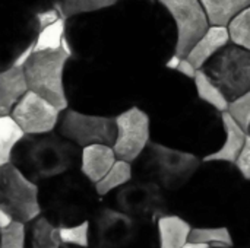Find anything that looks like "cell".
<instances>
[{"instance_id":"1","label":"cell","mask_w":250,"mask_h":248,"mask_svg":"<svg viewBox=\"0 0 250 248\" xmlns=\"http://www.w3.org/2000/svg\"><path fill=\"white\" fill-rule=\"evenodd\" d=\"M63 80L67 107L76 111L117 117L135 105V80L98 63L69 56Z\"/></svg>"},{"instance_id":"2","label":"cell","mask_w":250,"mask_h":248,"mask_svg":"<svg viewBox=\"0 0 250 248\" xmlns=\"http://www.w3.org/2000/svg\"><path fill=\"white\" fill-rule=\"evenodd\" d=\"M38 200L41 215L57 228L88 221L103 202L95 184L79 168L41 181Z\"/></svg>"},{"instance_id":"3","label":"cell","mask_w":250,"mask_h":248,"mask_svg":"<svg viewBox=\"0 0 250 248\" xmlns=\"http://www.w3.org/2000/svg\"><path fill=\"white\" fill-rule=\"evenodd\" d=\"M82 148L56 130L40 134H23L15 146L10 164L26 178L40 184L81 165Z\"/></svg>"},{"instance_id":"4","label":"cell","mask_w":250,"mask_h":248,"mask_svg":"<svg viewBox=\"0 0 250 248\" xmlns=\"http://www.w3.org/2000/svg\"><path fill=\"white\" fill-rule=\"evenodd\" d=\"M202 161L186 151L152 140L132 162L133 178L151 181L166 193L182 190L198 172Z\"/></svg>"},{"instance_id":"5","label":"cell","mask_w":250,"mask_h":248,"mask_svg":"<svg viewBox=\"0 0 250 248\" xmlns=\"http://www.w3.org/2000/svg\"><path fill=\"white\" fill-rule=\"evenodd\" d=\"M38 32L37 13L0 0V72L25 63L34 51Z\"/></svg>"},{"instance_id":"6","label":"cell","mask_w":250,"mask_h":248,"mask_svg":"<svg viewBox=\"0 0 250 248\" xmlns=\"http://www.w3.org/2000/svg\"><path fill=\"white\" fill-rule=\"evenodd\" d=\"M69 53L62 47L51 51H32L21 66L28 89L50 101L60 111L67 108L64 94V67Z\"/></svg>"},{"instance_id":"7","label":"cell","mask_w":250,"mask_h":248,"mask_svg":"<svg viewBox=\"0 0 250 248\" xmlns=\"http://www.w3.org/2000/svg\"><path fill=\"white\" fill-rule=\"evenodd\" d=\"M103 202L142 224H154L168 213L166 191L157 184L139 178H132L122 187L116 189Z\"/></svg>"},{"instance_id":"8","label":"cell","mask_w":250,"mask_h":248,"mask_svg":"<svg viewBox=\"0 0 250 248\" xmlns=\"http://www.w3.org/2000/svg\"><path fill=\"white\" fill-rule=\"evenodd\" d=\"M89 222L88 248H135L141 240L142 224L129 215L101 202L94 210Z\"/></svg>"},{"instance_id":"9","label":"cell","mask_w":250,"mask_h":248,"mask_svg":"<svg viewBox=\"0 0 250 248\" xmlns=\"http://www.w3.org/2000/svg\"><path fill=\"white\" fill-rule=\"evenodd\" d=\"M233 101L250 89V51L229 42L201 69Z\"/></svg>"},{"instance_id":"10","label":"cell","mask_w":250,"mask_h":248,"mask_svg":"<svg viewBox=\"0 0 250 248\" xmlns=\"http://www.w3.org/2000/svg\"><path fill=\"white\" fill-rule=\"evenodd\" d=\"M0 208L21 224H28L41 215L38 184L10 162L0 167Z\"/></svg>"},{"instance_id":"11","label":"cell","mask_w":250,"mask_h":248,"mask_svg":"<svg viewBox=\"0 0 250 248\" xmlns=\"http://www.w3.org/2000/svg\"><path fill=\"white\" fill-rule=\"evenodd\" d=\"M56 132L79 148L95 143L113 146L117 132L116 117L85 114L67 107L59 114Z\"/></svg>"},{"instance_id":"12","label":"cell","mask_w":250,"mask_h":248,"mask_svg":"<svg viewBox=\"0 0 250 248\" xmlns=\"http://www.w3.org/2000/svg\"><path fill=\"white\" fill-rule=\"evenodd\" d=\"M176 25L174 54L186 57L193 44L209 28V19L201 0H157Z\"/></svg>"},{"instance_id":"13","label":"cell","mask_w":250,"mask_h":248,"mask_svg":"<svg viewBox=\"0 0 250 248\" xmlns=\"http://www.w3.org/2000/svg\"><path fill=\"white\" fill-rule=\"evenodd\" d=\"M113 151L117 159L133 162L151 142V118L139 105H132L116 117Z\"/></svg>"},{"instance_id":"14","label":"cell","mask_w":250,"mask_h":248,"mask_svg":"<svg viewBox=\"0 0 250 248\" xmlns=\"http://www.w3.org/2000/svg\"><path fill=\"white\" fill-rule=\"evenodd\" d=\"M60 110L32 91H26L13 107L10 115L25 134H40L56 130Z\"/></svg>"},{"instance_id":"15","label":"cell","mask_w":250,"mask_h":248,"mask_svg":"<svg viewBox=\"0 0 250 248\" xmlns=\"http://www.w3.org/2000/svg\"><path fill=\"white\" fill-rule=\"evenodd\" d=\"M221 123L226 133L224 143L215 152L208 153L204 158V162H226L233 165L245 146L248 132L229 114V111L221 113Z\"/></svg>"},{"instance_id":"16","label":"cell","mask_w":250,"mask_h":248,"mask_svg":"<svg viewBox=\"0 0 250 248\" xmlns=\"http://www.w3.org/2000/svg\"><path fill=\"white\" fill-rule=\"evenodd\" d=\"M117 161L113 146L95 143L82 148L79 170L94 184L100 181Z\"/></svg>"},{"instance_id":"17","label":"cell","mask_w":250,"mask_h":248,"mask_svg":"<svg viewBox=\"0 0 250 248\" xmlns=\"http://www.w3.org/2000/svg\"><path fill=\"white\" fill-rule=\"evenodd\" d=\"M229 42H230V35L227 26L209 25L205 34L193 44L186 58L190 60L196 69H202V66Z\"/></svg>"},{"instance_id":"18","label":"cell","mask_w":250,"mask_h":248,"mask_svg":"<svg viewBox=\"0 0 250 248\" xmlns=\"http://www.w3.org/2000/svg\"><path fill=\"white\" fill-rule=\"evenodd\" d=\"M158 248H180L190 238L192 224L180 215L166 213L155 222Z\"/></svg>"},{"instance_id":"19","label":"cell","mask_w":250,"mask_h":248,"mask_svg":"<svg viewBox=\"0 0 250 248\" xmlns=\"http://www.w3.org/2000/svg\"><path fill=\"white\" fill-rule=\"evenodd\" d=\"M26 91L28 85L21 67L15 66L0 72V115H10Z\"/></svg>"},{"instance_id":"20","label":"cell","mask_w":250,"mask_h":248,"mask_svg":"<svg viewBox=\"0 0 250 248\" xmlns=\"http://www.w3.org/2000/svg\"><path fill=\"white\" fill-rule=\"evenodd\" d=\"M25 248H60L62 240L59 228L42 215L25 224Z\"/></svg>"},{"instance_id":"21","label":"cell","mask_w":250,"mask_h":248,"mask_svg":"<svg viewBox=\"0 0 250 248\" xmlns=\"http://www.w3.org/2000/svg\"><path fill=\"white\" fill-rule=\"evenodd\" d=\"M211 25L227 26V23L243 9L249 7L250 0H201Z\"/></svg>"},{"instance_id":"22","label":"cell","mask_w":250,"mask_h":248,"mask_svg":"<svg viewBox=\"0 0 250 248\" xmlns=\"http://www.w3.org/2000/svg\"><path fill=\"white\" fill-rule=\"evenodd\" d=\"M195 82V89L201 101L208 104L209 107L215 108L220 113H224L229 110L230 101L226 98L223 91L199 69L196 72V76L193 77Z\"/></svg>"},{"instance_id":"23","label":"cell","mask_w":250,"mask_h":248,"mask_svg":"<svg viewBox=\"0 0 250 248\" xmlns=\"http://www.w3.org/2000/svg\"><path fill=\"white\" fill-rule=\"evenodd\" d=\"M133 178V170H132V164L117 159L114 162V165L108 170V172L95 183V190L98 193V196L103 199L107 194H110L111 191H114L116 189L122 187L123 184H126L127 181H130Z\"/></svg>"},{"instance_id":"24","label":"cell","mask_w":250,"mask_h":248,"mask_svg":"<svg viewBox=\"0 0 250 248\" xmlns=\"http://www.w3.org/2000/svg\"><path fill=\"white\" fill-rule=\"evenodd\" d=\"M189 240L207 244L211 248L234 247V237L229 227H195L192 228Z\"/></svg>"},{"instance_id":"25","label":"cell","mask_w":250,"mask_h":248,"mask_svg":"<svg viewBox=\"0 0 250 248\" xmlns=\"http://www.w3.org/2000/svg\"><path fill=\"white\" fill-rule=\"evenodd\" d=\"M23 134L12 115H0V167L10 162L12 152Z\"/></svg>"},{"instance_id":"26","label":"cell","mask_w":250,"mask_h":248,"mask_svg":"<svg viewBox=\"0 0 250 248\" xmlns=\"http://www.w3.org/2000/svg\"><path fill=\"white\" fill-rule=\"evenodd\" d=\"M66 19L60 18L54 23L41 28L34 42V51H51L63 47Z\"/></svg>"},{"instance_id":"27","label":"cell","mask_w":250,"mask_h":248,"mask_svg":"<svg viewBox=\"0 0 250 248\" xmlns=\"http://www.w3.org/2000/svg\"><path fill=\"white\" fill-rule=\"evenodd\" d=\"M119 0H60L59 10L64 19L83 15V13H91V12H98L103 9H107L113 4H116Z\"/></svg>"},{"instance_id":"28","label":"cell","mask_w":250,"mask_h":248,"mask_svg":"<svg viewBox=\"0 0 250 248\" xmlns=\"http://www.w3.org/2000/svg\"><path fill=\"white\" fill-rule=\"evenodd\" d=\"M230 42L250 51V6L239 12L227 23Z\"/></svg>"},{"instance_id":"29","label":"cell","mask_w":250,"mask_h":248,"mask_svg":"<svg viewBox=\"0 0 250 248\" xmlns=\"http://www.w3.org/2000/svg\"><path fill=\"white\" fill-rule=\"evenodd\" d=\"M62 244L70 247L88 248L89 247V222L83 221L76 225L59 228Z\"/></svg>"},{"instance_id":"30","label":"cell","mask_w":250,"mask_h":248,"mask_svg":"<svg viewBox=\"0 0 250 248\" xmlns=\"http://www.w3.org/2000/svg\"><path fill=\"white\" fill-rule=\"evenodd\" d=\"M25 224L13 221L0 231V248H25Z\"/></svg>"},{"instance_id":"31","label":"cell","mask_w":250,"mask_h":248,"mask_svg":"<svg viewBox=\"0 0 250 248\" xmlns=\"http://www.w3.org/2000/svg\"><path fill=\"white\" fill-rule=\"evenodd\" d=\"M229 114L248 132L250 124V89L246 91L239 98L230 101L229 104Z\"/></svg>"},{"instance_id":"32","label":"cell","mask_w":250,"mask_h":248,"mask_svg":"<svg viewBox=\"0 0 250 248\" xmlns=\"http://www.w3.org/2000/svg\"><path fill=\"white\" fill-rule=\"evenodd\" d=\"M233 165L236 167L237 172L240 174V177L243 180L250 181V134H248L245 146Z\"/></svg>"},{"instance_id":"33","label":"cell","mask_w":250,"mask_h":248,"mask_svg":"<svg viewBox=\"0 0 250 248\" xmlns=\"http://www.w3.org/2000/svg\"><path fill=\"white\" fill-rule=\"evenodd\" d=\"M29 12H34V13H40L42 10H47V9H53V7H59L60 4V0H9Z\"/></svg>"},{"instance_id":"34","label":"cell","mask_w":250,"mask_h":248,"mask_svg":"<svg viewBox=\"0 0 250 248\" xmlns=\"http://www.w3.org/2000/svg\"><path fill=\"white\" fill-rule=\"evenodd\" d=\"M37 18H38L40 29H41V28H45V26L54 23L56 20H59L63 16H62L59 7H53V9H47V10H42V12L37 13Z\"/></svg>"},{"instance_id":"35","label":"cell","mask_w":250,"mask_h":248,"mask_svg":"<svg viewBox=\"0 0 250 248\" xmlns=\"http://www.w3.org/2000/svg\"><path fill=\"white\" fill-rule=\"evenodd\" d=\"M199 69H196L195 66H193V63L190 61V60H188L186 57H182L180 58V63H179V66H177V69H176V72H179L180 75H183V76H186V77H189V79H193L195 76H196V72H198Z\"/></svg>"},{"instance_id":"36","label":"cell","mask_w":250,"mask_h":248,"mask_svg":"<svg viewBox=\"0 0 250 248\" xmlns=\"http://www.w3.org/2000/svg\"><path fill=\"white\" fill-rule=\"evenodd\" d=\"M12 222H13L12 216H10L4 209H1V208H0V231H1V229H4V228H7Z\"/></svg>"},{"instance_id":"37","label":"cell","mask_w":250,"mask_h":248,"mask_svg":"<svg viewBox=\"0 0 250 248\" xmlns=\"http://www.w3.org/2000/svg\"><path fill=\"white\" fill-rule=\"evenodd\" d=\"M180 56H177V54H171L167 60H166V67L167 69H170V70H176L177 69V66H179V63H180Z\"/></svg>"},{"instance_id":"38","label":"cell","mask_w":250,"mask_h":248,"mask_svg":"<svg viewBox=\"0 0 250 248\" xmlns=\"http://www.w3.org/2000/svg\"><path fill=\"white\" fill-rule=\"evenodd\" d=\"M180 248H209V246L207 244H201V243H195V241H188L186 244H183Z\"/></svg>"},{"instance_id":"39","label":"cell","mask_w":250,"mask_h":248,"mask_svg":"<svg viewBox=\"0 0 250 248\" xmlns=\"http://www.w3.org/2000/svg\"><path fill=\"white\" fill-rule=\"evenodd\" d=\"M248 134H250V124H249V127H248Z\"/></svg>"}]
</instances>
